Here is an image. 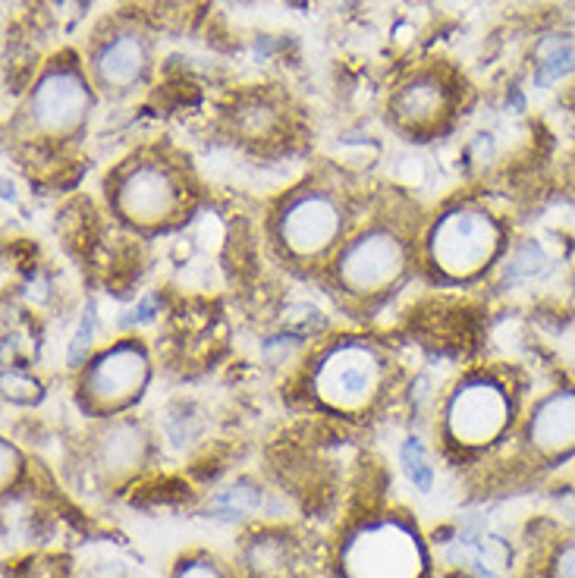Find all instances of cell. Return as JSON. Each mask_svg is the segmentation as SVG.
Masks as SVG:
<instances>
[{"label": "cell", "instance_id": "obj_1", "mask_svg": "<svg viewBox=\"0 0 575 578\" xmlns=\"http://www.w3.org/2000/svg\"><path fill=\"white\" fill-rule=\"evenodd\" d=\"M500 223L482 208H453L428 233V261L447 280H472L500 252Z\"/></svg>", "mask_w": 575, "mask_h": 578}, {"label": "cell", "instance_id": "obj_2", "mask_svg": "<svg viewBox=\"0 0 575 578\" xmlns=\"http://www.w3.org/2000/svg\"><path fill=\"white\" fill-rule=\"evenodd\" d=\"M428 557L409 525L384 519L361 525L343 544L346 578H425Z\"/></svg>", "mask_w": 575, "mask_h": 578}, {"label": "cell", "instance_id": "obj_3", "mask_svg": "<svg viewBox=\"0 0 575 578\" xmlns=\"http://www.w3.org/2000/svg\"><path fill=\"white\" fill-rule=\"evenodd\" d=\"M384 365L368 343L343 340L330 346L315 365V393L337 412H361L378 397Z\"/></svg>", "mask_w": 575, "mask_h": 578}, {"label": "cell", "instance_id": "obj_4", "mask_svg": "<svg viewBox=\"0 0 575 578\" xmlns=\"http://www.w3.org/2000/svg\"><path fill=\"white\" fill-rule=\"evenodd\" d=\"M409 265V246L406 239L387 230V227H371L361 236H356L337 258V283L349 296H378L396 287V280L406 273Z\"/></svg>", "mask_w": 575, "mask_h": 578}, {"label": "cell", "instance_id": "obj_5", "mask_svg": "<svg viewBox=\"0 0 575 578\" xmlns=\"http://www.w3.org/2000/svg\"><path fill=\"white\" fill-rule=\"evenodd\" d=\"M346 215L337 196L324 189H306L284 205L277 217V242L289 258H321L340 242Z\"/></svg>", "mask_w": 575, "mask_h": 578}, {"label": "cell", "instance_id": "obj_6", "mask_svg": "<svg viewBox=\"0 0 575 578\" xmlns=\"http://www.w3.org/2000/svg\"><path fill=\"white\" fill-rule=\"evenodd\" d=\"M182 186L163 163H132L113 186L117 215L132 227H167L182 215Z\"/></svg>", "mask_w": 575, "mask_h": 578}, {"label": "cell", "instance_id": "obj_7", "mask_svg": "<svg viewBox=\"0 0 575 578\" xmlns=\"http://www.w3.org/2000/svg\"><path fill=\"white\" fill-rule=\"evenodd\" d=\"M148 383V356L136 340L117 343L105 349L95 361H89L86 375L79 380L82 406L95 412H113L123 409Z\"/></svg>", "mask_w": 575, "mask_h": 578}, {"label": "cell", "instance_id": "obj_8", "mask_svg": "<svg viewBox=\"0 0 575 578\" xmlns=\"http://www.w3.org/2000/svg\"><path fill=\"white\" fill-rule=\"evenodd\" d=\"M447 434L459 447H485L504 434L509 421V397L500 383L472 378L456 387L447 402Z\"/></svg>", "mask_w": 575, "mask_h": 578}, {"label": "cell", "instance_id": "obj_9", "mask_svg": "<svg viewBox=\"0 0 575 578\" xmlns=\"http://www.w3.org/2000/svg\"><path fill=\"white\" fill-rule=\"evenodd\" d=\"M91 98L82 76L72 67H51L38 79L36 91L29 98V123L41 132V136H72L76 129L86 123L89 117Z\"/></svg>", "mask_w": 575, "mask_h": 578}, {"label": "cell", "instance_id": "obj_10", "mask_svg": "<svg viewBox=\"0 0 575 578\" xmlns=\"http://www.w3.org/2000/svg\"><path fill=\"white\" fill-rule=\"evenodd\" d=\"M528 440L547 456L575 450V390H559L538 402L528 421Z\"/></svg>", "mask_w": 575, "mask_h": 578}, {"label": "cell", "instance_id": "obj_11", "mask_svg": "<svg viewBox=\"0 0 575 578\" xmlns=\"http://www.w3.org/2000/svg\"><path fill=\"white\" fill-rule=\"evenodd\" d=\"M95 79L98 86L108 91H127L142 79L148 67V51L139 36H113L101 44V51L95 54Z\"/></svg>", "mask_w": 575, "mask_h": 578}, {"label": "cell", "instance_id": "obj_12", "mask_svg": "<svg viewBox=\"0 0 575 578\" xmlns=\"http://www.w3.org/2000/svg\"><path fill=\"white\" fill-rule=\"evenodd\" d=\"M447 110V89L434 76H418L396 91L394 113L406 127H428Z\"/></svg>", "mask_w": 575, "mask_h": 578}, {"label": "cell", "instance_id": "obj_13", "mask_svg": "<svg viewBox=\"0 0 575 578\" xmlns=\"http://www.w3.org/2000/svg\"><path fill=\"white\" fill-rule=\"evenodd\" d=\"M575 70V38H547L538 48V70L535 82L541 89L554 86L557 79Z\"/></svg>", "mask_w": 575, "mask_h": 578}, {"label": "cell", "instance_id": "obj_14", "mask_svg": "<svg viewBox=\"0 0 575 578\" xmlns=\"http://www.w3.org/2000/svg\"><path fill=\"white\" fill-rule=\"evenodd\" d=\"M551 268L547 255L538 242H522L519 249L513 252L509 265H506V280H528V277H538Z\"/></svg>", "mask_w": 575, "mask_h": 578}, {"label": "cell", "instance_id": "obj_15", "mask_svg": "<svg viewBox=\"0 0 575 578\" xmlns=\"http://www.w3.org/2000/svg\"><path fill=\"white\" fill-rule=\"evenodd\" d=\"M403 469L409 475V481H413L418 490H432L434 485V469L432 462H428V452L422 447V440L418 437H409L406 444H403Z\"/></svg>", "mask_w": 575, "mask_h": 578}, {"label": "cell", "instance_id": "obj_16", "mask_svg": "<svg viewBox=\"0 0 575 578\" xmlns=\"http://www.w3.org/2000/svg\"><path fill=\"white\" fill-rule=\"evenodd\" d=\"M258 504H261V494H258V490L230 488V490H224V494L217 497L215 504H211V509H215L220 519H236V516H246V512H252Z\"/></svg>", "mask_w": 575, "mask_h": 578}, {"label": "cell", "instance_id": "obj_17", "mask_svg": "<svg viewBox=\"0 0 575 578\" xmlns=\"http://www.w3.org/2000/svg\"><path fill=\"white\" fill-rule=\"evenodd\" d=\"M139 447H142L139 434L132 431V428H123V431L113 434V440L108 444V462H113V466H132L136 456H139Z\"/></svg>", "mask_w": 575, "mask_h": 578}, {"label": "cell", "instance_id": "obj_18", "mask_svg": "<svg viewBox=\"0 0 575 578\" xmlns=\"http://www.w3.org/2000/svg\"><path fill=\"white\" fill-rule=\"evenodd\" d=\"M91 337H95V306H86V311H82V321H79V330H76V337H72V343H70V356H67V361H70L72 368H79V365L86 361V356H89Z\"/></svg>", "mask_w": 575, "mask_h": 578}, {"label": "cell", "instance_id": "obj_19", "mask_svg": "<svg viewBox=\"0 0 575 578\" xmlns=\"http://www.w3.org/2000/svg\"><path fill=\"white\" fill-rule=\"evenodd\" d=\"M174 578H227V576H224V572L217 569L215 562L189 560V562H182Z\"/></svg>", "mask_w": 575, "mask_h": 578}, {"label": "cell", "instance_id": "obj_20", "mask_svg": "<svg viewBox=\"0 0 575 578\" xmlns=\"http://www.w3.org/2000/svg\"><path fill=\"white\" fill-rule=\"evenodd\" d=\"M3 387H7V397L13 399V402H26L22 390H38V383L17 378V375H7V378H3Z\"/></svg>", "mask_w": 575, "mask_h": 578}, {"label": "cell", "instance_id": "obj_21", "mask_svg": "<svg viewBox=\"0 0 575 578\" xmlns=\"http://www.w3.org/2000/svg\"><path fill=\"white\" fill-rule=\"evenodd\" d=\"M557 578H575V544L563 547L557 560Z\"/></svg>", "mask_w": 575, "mask_h": 578}, {"label": "cell", "instance_id": "obj_22", "mask_svg": "<svg viewBox=\"0 0 575 578\" xmlns=\"http://www.w3.org/2000/svg\"><path fill=\"white\" fill-rule=\"evenodd\" d=\"M155 308H158V299H155V296H148V299H142V302H139V308H132V311H129L127 325H132V321H148Z\"/></svg>", "mask_w": 575, "mask_h": 578}]
</instances>
